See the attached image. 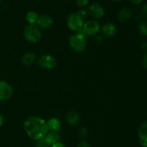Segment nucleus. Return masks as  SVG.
<instances>
[{
	"mask_svg": "<svg viewBox=\"0 0 147 147\" xmlns=\"http://www.w3.org/2000/svg\"><path fill=\"white\" fill-rule=\"evenodd\" d=\"M44 138H45L47 142L50 143L52 145L59 142V141H60V135H59L58 132H56L54 131H49Z\"/></svg>",
	"mask_w": 147,
	"mask_h": 147,
	"instance_id": "obj_14",
	"label": "nucleus"
},
{
	"mask_svg": "<svg viewBox=\"0 0 147 147\" xmlns=\"http://www.w3.org/2000/svg\"><path fill=\"white\" fill-rule=\"evenodd\" d=\"M131 1L132 3H133L134 4H136V5H138V4H141L142 3V1H143V0H130Z\"/></svg>",
	"mask_w": 147,
	"mask_h": 147,
	"instance_id": "obj_29",
	"label": "nucleus"
},
{
	"mask_svg": "<svg viewBox=\"0 0 147 147\" xmlns=\"http://www.w3.org/2000/svg\"><path fill=\"white\" fill-rule=\"evenodd\" d=\"M139 141L143 147H147V135L139 136Z\"/></svg>",
	"mask_w": 147,
	"mask_h": 147,
	"instance_id": "obj_22",
	"label": "nucleus"
},
{
	"mask_svg": "<svg viewBox=\"0 0 147 147\" xmlns=\"http://www.w3.org/2000/svg\"><path fill=\"white\" fill-rule=\"evenodd\" d=\"M78 134L80 136V138H85L88 136V131L86 128H84V127H82L80 129L78 130Z\"/></svg>",
	"mask_w": 147,
	"mask_h": 147,
	"instance_id": "obj_20",
	"label": "nucleus"
},
{
	"mask_svg": "<svg viewBox=\"0 0 147 147\" xmlns=\"http://www.w3.org/2000/svg\"><path fill=\"white\" fill-rule=\"evenodd\" d=\"M1 1V0H0V1Z\"/></svg>",
	"mask_w": 147,
	"mask_h": 147,
	"instance_id": "obj_32",
	"label": "nucleus"
},
{
	"mask_svg": "<svg viewBox=\"0 0 147 147\" xmlns=\"http://www.w3.org/2000/svg\"><path fill=\"white\" fill-rule=\"evenodd\" d=\"M4 117H3V115H1V114H0V127L3 125V123H4Z\"/></svg>",
	"mask_w": 147,
	"mask_h": 147,
	"instance_id": "obj_30",
	"label": "nucleus"
},
{
	"mask_svg": "<svg viewBox=\"0 0 147 147\" xmlns=\"http://www.w3.org/2000/svg\"><path fill=\"white\" fill-rule=\"evenodd\" d=\"M142 64L144 68L147 69V53L144 54L142 59Z\"/></svg>",
	"mask_w": 147,
	"mask_h": 147,
	"instance_id": "obj_23",
	"label": "nucleus"
},
{
	"mask_svg": "<svg viewBox=\"0 0 147 147\" xmlns=\"http://www.w3.org/2000/svg\"><path fill=\"white\" fill-rule=\"evenodd\" d=\"M76 147H90V146H89V144H88L86 141H82L78 143V144Z\"/></svg>",
	"mask_w": 147,
	"mask_h": 147,
	"instance_id": "obj_26",
	"label": "nucleus"
},
{
	"mask_svg": "<svg viewBox=\"0 0 147 147\" xmlns=\"http://www.w3.org/2000/svg\"><path fill=\"white\" fill-rule=\"evenodd\" d=\"M141 12H142V14L143 17H144L145 18H147V4H145L142 7Z\"/></svg>",
	"mask_w": 147,
	"mask_h": 147,
	"instance_id": "obj_24",
	"label": "nucleus"
},
{
	"mask_svg": "<svg viewBox=\"0 0 147 147\" xmlns=\"http://www.w3.org/2000/svg\"><path fill=\"white\" fill-rule=\"evenodd\" d=\"M34 147H52V144L47 142L45 138H42L41 139L37 140Z\"/></svg>",
	"mask_w": 147,
	"mask_h": 147,
	"instance_id": "obj_18",
	"label": "nucleus"
},
{
	"mask_svg": "<svg viewBox=\"0 0 147 147\" xmlns=\"http://www.w3.org/2000/svg\"><path fill=\"white\" fill-rule=\"evenodd\" d=\"M24 129L30 138L36 141L44 138L50 131L47 122L37 116L27 118L24 122Z\"/></svg>",
	"mask_w": 147,
	"mask_h": 147,
	"instance_id": "obj_1",
	"label": "nucleus"
},
{
	"mask_svg": "<svg viewBox=\"0 0 147 147\" xmlns=\"http://www.w3.org/2000/svg\"><path fill=\"white\" fill-rule=\"evenodd\" d=\"M138 30L141 35L147 36V22L141 23L138 27Z\"/></svg>",
	"mask_w": 147,
	"mask_h": 147,
	"instance_id": "obj_19",
	"label": "nucleus"
},
{
	"mask_svg": "<svg viewBox=\"0 0 147 147\" xmlns=\"http://www.w3.org/2000/svg\"><path fill=\"white\" fill-rule=\"evenodd\" d=\"M88 12L90 14L92 17L95 19H100L103 17L105 14L104 8L98 3H93L88 7Z\"/></svg>",
	"mask_w": 147,
	"mask_h": 147,
	"instance_id": "obj_8",
	"label": "nucleus"
},
{
	"mask_svg": "<svg viewBox=\"0 0 147 147\" xmlns=\"http://www.w3.org/2000/svg\"><path fill=\"white\" fill-rule=\"evenodd\" d=\"M140 46L143 50H147V42L143 40L140 43Z\"/></svg>",
	"mask_w": 147,
	"mask_h": 147,
	"instance_id": "obj_27",
	"label": "nucleus"
},
{
	"mask_svg": "<svg viewBox=\"0 0 147 147\" xmlns=\"http://www.w3.org/2000/svg\"><path fill=\"white\" fill-rule=\"evenodd\" d=\"M100 29V26L98 22L95 20H89L83 24L81 33L85 36H93L97 34Z\"/></svg>",
	"mask_w": 147,
	"mask_h": 147,
	"instance_id": "obj_6",
	"label": "nucleus"
},
{
	"mask_svg": "<svg viewBox=\"0 0 147 147\" xmlns=\"http://www.w3.org/2000/svg\"><path fill=\"white\" fill-rule=\"evenodd\" d=\"M69 43L72 49L78 53L84 51L87 46L86 36L81 32H78L77 33L70 36Z\"/></svg>",
	"mask_w": 147,
	"mask_h": 147,
	"instance_id": "obj_2",
	"label": "nucleus"
},
{
	"mask_svg": "<svg viewBox=\"0 0 147 147\" xmlns=\"http://www.w3.org/2000/svg\"><path fill=\"white\" fill-rule=\"evenodd\" d=\"M52 147H65V146L64 144H62V143L57 142V143H56V144L52 145Z\"/></svg>",
	"mask_w": 147,
	"mask_h": 147,
	"instance_id": "obj_28",
	"label": "nucleus"
},
{
	"mask_svg": "<svg viewBox=\"0 0 147 147\" xmlns=\"http://www.w3.org/2000/svg\"><path fill=\"white\" fill-rule=\"evenodd\" d=\"M47 123L49 127V129L51 130V131H54L59 133L61 130V122L58 118H50L47 121Z\"/></svg>",
	"mask_w": 147,
	"mask_h": 147,
	"instance_id": "obj_13",
	"label": "nucleus"
},
{
	"mask_svg": "<svg viewBox=\"0 0 147 147\" xmlns=\"http://www.w3.org/2000/svg\"><path fill=\"white\" fill-rule=\"evenodd\" d=\"M13 95V88L10 84L5 81H0V100L9 99Z\"/></svg>",
	"mask_w": 147,
	"mask_h": 147,
	"instance_id": "obj_7",
	"label": "nucleus"
},
{
	"mask_svg": "<svg viewBox=\"0 0 147 147\" xmlns=\"http://www.w3.org/2000/svg\"><path fill=\"white\" fill-rule=\"evenodd\" d=\"M112 1H122V0H112Z\"/></svg>",
	"mask_w": 147,
	"mask_h": 147,
	"instance_id": "obj_31",
	"label": "nucleus"
},
{
	"mask_svg": "<svg viewBox=\"0 0 147 147\" xmlns=\"http://www.w3.org/2000/svg\"><path fill=\"white\" fill-rule=\"evenodd\" d=\"M89 0H76V4H77L78 7H81V8L87 6Z\"/></svg>",
	"mask_w": 147,
	"mask_h": 147,
	"instance_id": "obj_21",
	"label": "nucleus"
},
{
	"mask_svg": "<svg viewBox=\"0 0 147 147\" xmlns=\"http://www.w3.org/2000/svg\"><path fill=\"white\" fill-rule=\"evenodd\" d=\"M36 56L32 52H27L22 57V63L25 66H30L34 62Z\"/></svg>",
	"mask_w": 147,
	"mask_h": 147,
	"instance_id": "obj_15",
	"label": "nucleus"
},
{
	"mask_svg": "<svg viewBox=\"0 0 147 147\" xmlns=\"http://www.w3.org/2000/svg\"><path fill=\"white\" fill-rule=\"evenodd\" d=\"M66 120L70 125H77L80 121V114L76 111H70L66 115Z\"/></svg>",
	"mask_w": 147,
	"mask_h": 147,
	"instance_id": "obj_11",
	"label": "nucleus"
},
{
	"mask_svg": "<svg viewBox=\"0 0 147 147\" xmlns=\"http://www.w3.org/2000/svg\"><path fill=\"white\" fill-rule=\"evenodd\" d=\"M39 15L34 11H30L26 15V20L29 24H35L38 20Z\"/></svg>",
	"mask_w": 147,
	"mask_h": 147,
	"instance_id": "obj_16",
	"label": "nucleus"
},
{
	"mask_svg": "<svg viewBox=\"0 0 147 147\" xmlns=\"http://www.w3.org/2000/svg\"><path fill=\"white\" fill-rule=\"evenodd\" d=\"M53 22H54L53 19L50 16L47 15V14H42V15L39 16L36 24L40 28L47 30L53 25Z\"/></svg>",
	"mask_w": 147,
	"mask_h": 147,
	"instance_id": "obj_9",
	"label": "nucleus"
},
{
	"mask_svg": "<svg viewBox=\"0 0 147 147\" xmlns=\"http://www.w3.org/2000/svg\"><path fill=\"white\" fill-rule=\"evenodd\" d=\"M78 13L80 14V16L82 17V18L83 19V20H84L85 18H86V17H87L88 12L86 11H85V10H80L79 12H78Z\"/></svg>",
	"mask_w": 147,
	"mask_h": 147,
	"instance_id": "obj_25",
	"label": "nucleus"
},
{
	"mask_svg": "<svg viewBox=\"0 0 147 147\" xmlns=\"http://www.w3.org/2000/svg\"><path fill=\"white\" fill-rule=\"evenodd\" d=\"M24 37L30 43H37L42 37L41 31L34 24H27L24 29Z\"/></svg>",
	"mask_w": 147,
	"mask_h": 147,
	"instance_id": "obj_3",
	"label": "nucleus"
},
{
	"mask_svg": "<svg viewBox=\"0 0 147 147\" xmlns=\"http://www.w3.org/2000/svg\"><path fill=\"white\" fill-rule=\"evenodd\" d=\"M38 65L45 69H53L57 66V60L54 56L48 53H44L37 60Z\"/></svg>",
	"mask_w": 147,
	"mask_h": 147,
	"instance_id": "obj_5",
	"label": "nucleus"
},
{
	"mask_svg": "<svg viewBox=\"0 0 147 147\" xmlns=\"http://www.w3.org/2000/svg\"><path fill=\"white\" fill-rule=\"evenodd\" d=\"M138 135L139 136L147 135V120L143 121L140 124L138 129Z\"/></svg>",
	"mask_w": 147,
	"mask_h": 147,
	"instance_id": "obj_17",
	"label": "nucleus"
},
{
	"mask_svg": "<svg viewBox=\"0 0 147 147\" xmlns=\"http://www.w3.org/2000/svg\"><path fill=\"white\" fill-rule=\"evenodd\" d=\"M131 12L130 9L124 7L122 8L118 13V20L121 22H126L131 18Z\"/></svg>",
	"mask_w": 147,
	"mask_h": 147,
	"instance_id": "obj_12",
	"label": "nucleus"
},
{
	"mask_svg": "<svg viewBox=\"0 0 147 147\" xmlns=\"http://www.w3.org/2000/svg\"><path fill=\"white\" fill-rule=\"evenodd\" d=\"M84 24V20L78 12L73 13L67 17V25L70 30L76 32H80Z\"/></svg>",
	"mask_w": 147,
	"mask_h": 147,
	"instance_id": "obj_4",
	"label": "nucleus"
},
{
	"mask_svg": "<svg viewBox=\"0 0 147 147\" xmlns=\"http://www.w3.org/2000/svg\"><path fill=\"white\" fill-rule=\"evenodd\" d=\"M118 31L117 27L115 24L108 22L103 24L101 27V33L104 37H111L116 34Z\"/></svg>",
	"mask_w": 147,
	"mask_h": 147,
	"instance_id": "obj_10",
	"label": "nucleus"
}]
</instances>
